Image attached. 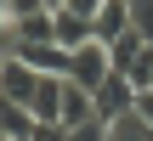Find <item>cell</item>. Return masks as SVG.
Returning a JSON list of instances; mask_svg holds the SVG:
<instances>
[{
    "mask_svg": "<svg viewBox=\"0 0 153 141\" xmlns=\"http://www.w3.org/2000/svg\"><path fill=\"white\" fill-rule=\"evenodd\" d=\"M108 73H114V51H108L102 40L79 45V51H74V62H68V79H74L79 90H91V96L102 90V79H108Z\"/></svg>",
    "mask_w": 153,
    "mask_h": 141,
    "instance_id": "1",
    "label": "cell"
},
{
    "mask_svg": "<svg viewBox=\"0 0 153 141\" xmlns=\"http://www.w3.org/2000/svg\"><path fill=\"white\" fill-rule=\"evenodd\" d=\"M125 113H136V85L125 79V73H108L102 79V90H97V119H125Z\"/></svg>",
    "mask_w": 153,
    "mask_h": 141,
    "instance_id": "2",
    "label": "cell"
},
{
    "mask_svg": "<svg viewBox=\"0 0 153 141\" xmlns=\"http://www.w3.org/2000/svg\"><path fill=\"white\" fill-rule=\"evenodd\" d=\"M51 40H57L62 51H79V45L97 40V23L79 17V11H68V6H57V11H51Z\"/></svg>",
    "mask_w": 153,
    "mask_h": 141,
    "instance_id": "3",
    "label": "cell"
},
{
    "mask_svg": "<svg viewBox=\"0 0 153 141\" xmlns=\"http://www.w3.org/2000/svg\"><path fill=\"white\" fill-rule=\"evenodd\" d=\"M34 90H40V73L23 62V57H6V68H0V96H11V102H34Z\"/></svg>",
    "mask_w": 153,
    "mask_h": 141,
    "instance_id": "4",
    "label": "cell"
},
{
    "mask_svg": "<svg viewBox=\"0 0 153 141\" xmlns=\"http://www.w3.org/2000/svg\"><path fill=\"white\" fill-rule=\"evenodd\" d=\"M62 85H68V79H45V73H40V90H34V102H28V113H34L40 124H62Z\"/></svg>",
    "mask_w": 153,
    "mask_h": 141,
    "instance_id": "5",
    "label": "cell"
},
{
    "mask_svg": "<svg viewBox=\"0 0 153 141\" xmlns=\"http://www.w3.org/2000/svg\"><path fill=\"white\" fill-rule=\"evenodd\" d=\"M34 113L23 107V102H11V96H0V136L6 141H34Z\"/></svg>",
    "mask_w": 153,
    "mask_h": 141,
    "instance_id": "6",
    "label": "cell"
},
{
    "mask_svg": "<svg viewBox=\"0 0 153 141\" xmlns=\"http://www.w3.org/2000/svg\"><path fill=\"white\" fill-rule=\"evenodd\" d=\"M119 34H131V6H125V0H108V6L97 11V40L114 45Z\"/></svg>",
    "mask_w": 153,
    "mask_h": 141,
    "instance_id": "7",
    "label": "cell"
},
{
    "mask_svg": "<svg viewBox=\"0 0 153 141\" xmlns=\"http://www.w3.org/2000/svg\"><path fill=\"white\" fill-rule=\"evenodd\" d=\"M85 119H97V96L68 79V85H62V124H85Z\"/></svg>",
    "mask_w": 153,
    "mask_h": 141,
    "instance_id": "8",
    "label": "cell"
},
{
    "mask_svg": "<svg viewBox=\"0 0 153 141\" xmlns=\"http://www.w3.org/2000/svg\"><path fill=\"white\" fill-rule=\"evenodd\" d=\"M45 40H51V11H34L17 23V45H45Z\"/></svg>",
    "mask_w": 153,
    "mask_h": 141,
    "instance_id": "9",
    "label": "cell"
},
{
    "mask_svg": "<svg viewBox=\"0 0 153 141\" xmlns=\"http://www.w3.org/2000/svg\"><path fill=\"white\" fill-rule=\"evenodd\" d=\"M108 141H153V124H142L136 113H125V119L108 124Z\"/></svg>",
    "mask_w": 153,
    "mask_h": 141,
    "instance_id": "10",
    "label": "cell"
},
{
    "mask_svg": "<svg viewBox=\"0 0 153 141\" xmlns=\"http://www.w3.org/2000/svg\"><path fill=\"white\" fill-rule=\"evenodd\" d=\"M68 141H108V119H85V124H62Z\"/></svg>",
    "mask_w": 153,
    "mask_h": 141,
    "instance_id": "11",
    "label": "cell"
},
{
    "mask_svg": "<svg viewBox=\"0 0 153 141\" xmlns=\"http://www.w3.org/2000/svg\"><path fill=\"white\" fill-rule=\"evenodd\" d=\"M102 6H108V0H68V11H79V17H91V23H97Z\"/></svg>",
    "mask_w": 153,
    "mask_h": 141,
    "instance_id": "12",
    "label": "cell"
},
{
    "mask_svg": "<svg viewBox=\"0 0 153 141\" xmlns=\"http://www.w3.org/2000/svg\"><path fill=\"white\" fill-rule=\"evenodd\" d=\"M34 141H68L62 124H34Z\"/></svg>",
    "mask_w": 153,
    "mask_h": 141,
    "instance_id": "13",
    "label": "cell"
},
{
    "mask_svg": "<svg viewBox=\"0 0 153 141\" xmlns=\"http://www.w3.org/2000/svg\"><path fill=\"white\" fill-rule=\"evenodd\" d=\"M136 119L153 124V90H136Z\"/></svg>",
    "mask_w": 153,
    "mask_h": 141,
    "instance_id": "14",
    "label": "cell"
},
{
    "mask_svg": "<svg viewBox=\"0 0 153 141\" xmlns=\"http://www.w3.org/2000/svg\"><path fill=\"white\" fill-rule=\"evenodd\" d=\"M45 6H51V11H57V6H68V0H45Z\"/></svg>",
    "mask_w": 153,
    "mask_h": 141,
    "instance_id": "15",
    "label": "cell"
},
{
    "mask_svg": "<svg viewBox=\"0 0 153 141\" xmlns=\"http://www.w3.org/2000/svg\"><path fill=\"white\" fill-rule=\"evenodd\" d=\"M0 68H6V57H0Z\"/></svg>",
    "mask_w": 153,
    "mask_h": 141,
    "instance_id": "16",
    "label": "cell"
},
{
    "mask_svg": "<svg viewBox=\"0 0 153 141\" xmlns=\"http://www.w3.org/2000/svg\"><path fill=\"white\" fill-rule=\"evenodd\" d=\"M0 141H6V136H0Z\"/></svg>",
    "mask_w": 153,
    "mask_h": 141,
    "instance_id": "17",
    "label": "cell"
}]
</instances>
